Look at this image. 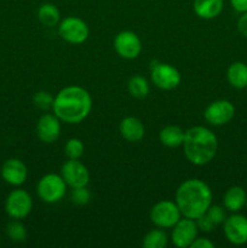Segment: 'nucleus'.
Returning a JSON list of instances; mask_svg holds the SVG:
<instances>
[{"label":"nucleus","instance_id":"obj_13","mask_svg":"<svg viewBox=\"0 0 247 248\" xmlns=\"http://www.w3.org/2000/svg\"><path fill=\"white\" fill-rule=\"evenodd\" d=\"M199 228L195 219L190 218H181L176 224L172 227V244L178 248H188L193 244L194 240L198 237Z\"/></svg>","mask_w":247,"mask_h":248},{"label":"nucleus","instance_id":"obj_32","mask_svg":"<svg viewBox=\"0 0 247 248\" xmlns=\"http://www.w3.org/2000/svg\"><path fill=\"white\" fill-rule=\"evenodd\" d=\"M232 7L239 14L247 12V0H230Z\"/></svg>","mask_w":247,"mask_h":248},{"label":"nucleus","instance_id":"obj_31","mask_svg":"<svg viewBox=\"0 0 247 248\" xmlns=\"http://www.w3.org/2000/svg\"><path fill=\"white\" fill-rule=\"evenodd\" d=\"M237 31L242 36L247 39V12L241 14V16L237 19Z\"/></svg>","mask_w":247,"mask_h":248},{"label":"nucleus","instance_id":"obj_22","mask_svg":"<svg viewBox=\"0 0 247 248\" xmlns=\"http://www.w3.org/2000/svg\"><path fill=\"white\" fill-rule=\"evenodd\" d=\"M167 244H169V236L161 228L157 227L156 229L148 232L143 239V247L145 248H165Z\"/></svg>","mask_w":247,"mask_h":248},{"label":"nucleus","instance_id":"obj_8","mask_svg":"<svg viewBox=\"0 0 247 248\" xmlns=\"http://www.w3.org/2000/svg\"><path fill=\"white\" fill-rule=\"evenodd\" d=\"M33 210V199L24 189L11 191L5 201V211L12 219H23Z\"/></svg>","mask_w":247,"mask_h":248},{"label":"nucleus","instance_id":"obj_7","mask_svg":"<svg viewBox=\"0 0 247 248\" xmlns=\"http://www.w3.org/2000/svg\"><path fill=\"white\" fill-rule=\"evenodd\" d=\"M182 218L176 202L170 200H161L155 203L150 210V220L153 224L161 229H170Z\"/></svg>","mask_w":247,"mask_h":248},{"label":"nucleus","instance_id":"obj_23","mask_svg":"<svg viewBox=\"0 0 247 248\" xmlns=\"http://www.w3.org/2000/svg\"><path fill=\"white\" fill-rule=\"evenodd\" d=\"M150 86L145 78L140 75H135L128 81V92L132 97L137 99H143L149 94Z\"/></svg>","mask_w":247,"mask_h":248},{"label":"nucleus","instance_id":"obj_16","mask_svg":"<svg viewBox=\"0 0 247 248\" xmlns=\"http://www.w3.org/2000/svg\"><path fill=\"white\" fill-rule=\"evenodd\" d=\"M121 136L125 138L127 142H139L143 140L145 135V128L142 121L135 116H127L123 119L119 126Z\"/></svg>","mask_w":247,"mask_h":248},{"label":"nucleus","instance_id":"obj_12","mask_svg":"<svg viewBox=\"0 0 247 248\" xmlns=\"http://www.w3.org/2000/svg\"><path fill=\"white\" fill-rule=\"evenodd\" d=\"M223 232L230 244L242 246L247 244V217L240 213H232L225 218L223 223Z\"/></svg>","mask_w":247,"mask_h":248},{"label":"nucleus","instance_id":"obj_28","mask_svg":"<svg viewBox=\"0 0 247 248\" xmlns=\"http://www.w3.org/2000/svg\"><path fill=\"white\" fill-rule=\"evenodd\" d=\"M206 216L211 219V222L215 224V227L217 228L218 225L223 224L227 218V215H225L224 208L220 207L218 205H211L210 208L206 211Z\"/></svg>","mask_w":247,"mask_h":248},{"label":"nucleus","instance_id":"obj_3","mask_svg":"<svg viewBox=\"0 0 247 248\" xmlns=\"http://www.w3.org/2000/svg\"><path fill=\"white\" fill-rule=\"evenodd\" d=\"M183 150L186 160L195 166L207 165L215 159L218 150V138L205 126H194L185 131Z\"/></svg>","mask_w":247,"mask_h":248},{"label":"nucleus","instance_id":"obj_1","mask_svg":"<svg viewBox=\"0 0 247 248\" xmlns=\"http://www.w3.org/2000/svg\"><path fill=\"white\" fill-rule=\"evenodd\" d=\"M92 97L86 89L70 85L61 90L55 97L52 113L61 121L67 124H80L90 115Z\"/></svg>","mask_w":247,"mask_h":248},{"label":"nucleus","instance_id":"obj_17","mask_svg":"<svg viewBox=\"0 0 247 248\" xmlns=\"http://www.w3.org/2000/svg\"><path fill=\"white\" fill-rule=\"evenodd\" d=\"M246 200L247 194L245 189L239 186H230L225 191L224 196H223V205H224L225 210H228L229 212L236 213L245 207Z\"/></svg>","mask_w":247,"mask_h":248},{"label":"nucleus","instance_id":"obj_21","mask_svg":"<svg viewBox=\"0 0 247 248\" xmlns=\"http://www.w3.org/2000/svg\"><path fill=\"white\" fill-rule=\"evenodd\" d=\"M36 15H38V19L40 21V23L45 27H50V28L57 26L61 21L60 10L55 4H51V2L41 4Z\"/></svg>","mask_w":247,"mask_h":248},{"label":"nucleus","instance_id":"obj_33","mask_svg":"<svg viewBox=\"0 0 247 248\" xmlns=\"http://www.w3.org/2000/svg\"><path fill=\"white\" fill-rule=\"evenodd\" d=\"M245 207L247 208V200H246V203H245Z\"/></svg>","mask_w":247,"mask_h":248},{"label":"nucleus","instance_id":"obj_2","mask_svg":"<svg viewBox=\"0 0 247 248\" xmlns=\"http://www.w3.org/2000/svg\"><path fill=\"white\" fill-rule=\"evenodd\" d=\"M212 190L206 182L198 178L184 181L176 191V203L182 217L198 219L212 205Z\"/></svg>","mask_w":247,"mask_h":248},{"label":"nucleus","instance_id":"obj_10","mask_svg":"<svg viewBox=\"0 0 247 248\" xmlns=\"http://www.w3.org/2000/svg\"><path fill=\"white\" fill-rule=\"evenodd\" d=\"M114 50L121 58L135 60L142 52V41L132 31H123L114 39Z\"/></svg>","mask_w":247,"mask_h":248},{"label":"nucleus","instance_id":"obj_4","mask_svg":"<svg viewBox=\"0 0 247 248\" xmlns=\"http://www.w3.org/2000/svg\"><path fill=\"white\" fill-rule=\"evenodd\" d=\"M67 184L62 176L47 173L40 178L36 186V193L41 201L46 203H56L62 200L67 193Z\"/></svg>","mask_w":247,"mask_h":248},{"label":"nucleus","instance_id":"obj_26","mask_svg":"<svg viewBox=\"0 0 247 248\" xmlns=\"http://www.w3.org/2000/svg\"><path fill=\"white\" fill-rule=\"evenodd\" d=\"M53 101H55V97L50 92L46 91L36 92L33 97V103L41 110H50V109H52Z\"/></svg>","mask_w":247,"mask_h":248},{"label":"nucleus","instance_id":"obj_18","mask_svg":"<svg viewBox=\"0 0 247 248\" xmlns=\"http://www.w3.org/2000/svg\"><path fill=\"white\" fill-rule=\"evenodd\" d=\"M194 12L202 19H213L219 16L224 7L223 0H194Z\"/></svg>","mask_w":247,"mask_h":248},{"label":"nucleus","instance_id":"obj_15","mask_svg":"<svg viewBox=\"0 0 247 248\" xmlns=\"http://www.w3.org/2000/svg\"><path fill=\"white\" fill-rule=\"evenodd\" d=\"M1 177L7 184L19 186L27 181L28 170L23 161L18 159H9L2 164Z\"/></svg>","mask_w":247,"mask_h":248},{"label":"nucleus","instance_id":"obj_20","mask_svg":"<svg viewBox=\"0 0 247 248\" xmlns=\"http://www.w3.org/2000/svg\"><path fill=\"white\" fill-rule=\"evenodd\" d=\"M227 80L234 89L242 90L247 87V64L244 62H234L227 70Z\"/></svg>","mask_w":247,"mask_h":248},{"label":"nucleus","instance_id":"obj_30","mask_svg":"<svg viewBox=\"0 0 247 248\" xmlns=\"http://www.w3.org/2000/svg\"><path fill=\"white\" fill-rule=\"evenodd\" d=\"M216 245L207 237H196L190 245V248H215Z\"/></svg>","mask_w":247,"mask_h":248},{"label":"nucleus","instance_id":"obj_14","mask_svg":"<svg viewBox=\"0 0 247 248\" xmlns=\"http://www.w3.org/2000/svg\"><path fill=\"white\" fill-rule=\"evenodd\" d=\"M36 135L44 143L56 142L61 136V120L55 114H44L36 124Z\"/></svg>","mask_w":247,"mask_h":248},{"label":"nucleus","instance_id":"obj_5","mask_svg":"<svg viewBox=\"0 0 247 248\" xmlns=\"http://www.w3.org/2000/svg\"><path fill=\"white\" fill-rule=\"evenodd\" d=\"M150 78L155 86L165 91L177 89L182 81V75L179 70L169 63L162 62H152Z\"/></svg>","mask_w":247,"mask_h":248},{"label":"nucleus","instance_id":"obj_19","mask_svg":"<svg viewBox=\"0 0 247 248\" xmlns=\"http://www.w3.org/2000/svg\"><path fill=\"white\" fill-rule=\"evenodd\" d=\"M185 131L177 125L165 126L159 132V140L167 148H178L183 145Z\"/></svg>","mask_w":247,"mask_h":248},{"label":"nucleus","instance_id":"obj_6","mask_svg":"<svg viewBox=\"0 0 247 248\" xmlns=\"http://www.w3.org/2000/svg\"><path fill=\"white\" fill-rule=\"evenodd\" d=\"M58 35L67 43L80 45L87 40L90 35V29L82 18L69 16L62 19L58 24Z\"/></svg>","mask_w":247,"mask_h":248},{"label":"nucleus","instance_id":"obj_24","mask_svg":"<svg viewBox=\"0 0 247 248\" xmlns=\"http://www.w3.org/2000/svg\"><path fill=\"white\" fill-rule=\"evenodd\" d=\"M6 234L9 239L14 242H24L27 239L26 227L23 223L19 222V219H14L7 224L6 227Z\"/></svg>","mask_w":247,"mask_h":248},{"label":"nucleus","instance_id":"obj_29","mask_svg":"<svg viewBox=\"0 0 247 248\" xmlns=\"http://www.w3.org/2000/svg\"><path fill=\"white\" fill-rule=\"evenodd\" d=\"M195 222H196V225H198L199 230H201V232H211L212 230L216 229L215 224L211 222V219L206 216V213H203V215L200 216L198 219H195Z\"/></svg>","mask_w":247,"mask_h":248},{"label":"nucleus","instance_id":"obj_9","mask_svg":"<svg viewBox=\"0 0 247 248\" xmlns=\"http://www.w3.org/2000/svg\"><path fill=\"white\" fill-rule=\"evenodd\" d=\"M235 107L228 99H217L206 107L203 118L212 126H224L232 120Z\"/></svg>","mask_w":247,"mask_h":248},{"label":"nucleus","instance_id":"obj_11","mask_svg":"<svg viewBox=\"0 0 247 248\" xmlns=\"http://www.w3.org/2000/svg\"><path fill=\"white\" fill-rule=\"evenodd\" d=\"M61 176L64 179L65 184L72 189L87 186L90 182L89 169L79 160L68 159V161L62 165Z\"/></svg>","mask_w":247,"mask_h":248},{"label":"nucleus","instance_id":"obj_25","mask_svg":"<svg viewBox=\"0 0 247 248\" xmlns=\"http://www.w3.org/2000/svg\"><path fill=\"white\" fill-rule=\"evenodd\" d=\"M85 145L79 138H70L64 145V154L68 159L79 160L84 155Z\"/></svg>","mask_w":247,"mask_h":248},{"label":"nucleus","instance_id":"obj_27","mask_svg":"<svg viewBox=\"0 0 247 248\" xmlns=\"http://www.w3.org/2000/svg\"><path fill=\"white\" fill-rule=\"evenodd\" d=\"M70 200L77 206H85L91 201V193L87 186L73 188L72 193H70Z\"/></svg>","mask_w":247,"mask_h":248}]
</instances>
